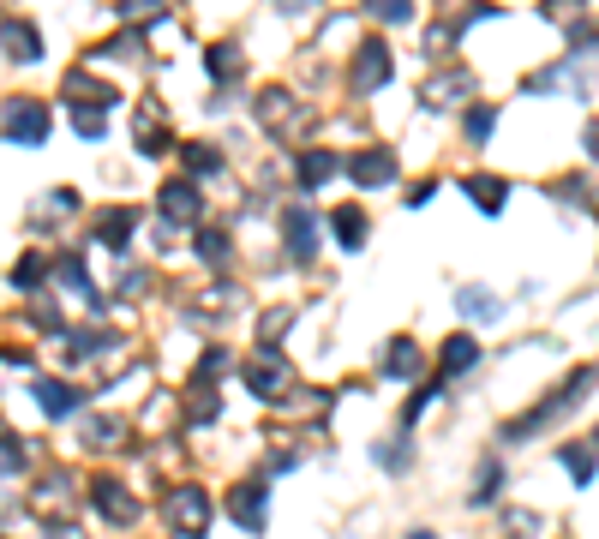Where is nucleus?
I'll return each instance as SVG.
<instances>
[{"label":"nucleus","mask_w":599,"mask_h":539,"mask_svg":"<svg viewBox=\"0 0 599 539\" xmlns=\"http://www.w3.org/2000/svg\"><path fill=\"white\" fill-rule=\"evenodd\" d=\"M594 384H599V372H594V366L570 372V378H564V384H558V390H552L546 402H534V408H528V414H522V420L510 426V438H534V432H546V426H552L558 414H570V408H576V402H582V396H588Z\"/></svg>","instance_id":"1"},{"label":"nucleus","mask_w":599,"mask_h":539,"mask_svg":"<svg viewBox=\"0 0 599 539\" xmlns=\"http://www.w3.org/2000/svg\"><path fill=\"white\" fill-rule=\"evenodd\" d=\"M228 516L246 528V534H264V516H270V498H264V480H240L228 492Z\"/></svg>","instance_id":"2"},{"label":"nucleus","mask_w":599,"mask_h":539,"mask_svg":"<svg viewBox=\"0 0 599 539\" xmlns=\"http://www.w3.org/2000/svg\"><path fill=\"white\" fill-rule=\"evenodd\" d=\"M384 78H390V48H384V36H366V42H360V54H354L348 84H354V90H378Z\"/></svg>","instance_id":"3"},{"label":"nucleus","mask_w":599,"mask_h":539,"mask_svg":"<svg viewBox=\"0 0 599 539\" xmlns=\"http://www.w3.org/2000/svg\"><path fill=\"white\" fill-rule=\"evenodd\" d=\"M162 510H168V522H174L180 534H198V528H204V516H210V498H204L198 486H174Z\"/></svg>","instance_id":"4"},{"label":"nucleus","mask_w":599,"mask_h":539,"mask_svg":"<svg viewBox=\"0 0 599 539\" xmlns=\"http://www.w3.org/2000/svg\"><path fill=\"white\" fill-rule=\"evenodd\" d=\"M6 138L12 144H42L48 138V108L42 102H12L6 108Z\"/></svg>","instance_id":"5"},{"label":"nucleus","mask_w":599,"mask_h":539,"mask_svg":"<svg viewBox=\"0 0 599 539\" xmlns=\"http://www.w3.org/2000/svg\"><path fill=\"white\" fill-rule=\"evenodd\" d=\"M348 174H354L360 186H390V180H396V150H384V144H372V150H360V156H348Z\"/></svg>","instance_id":"6"},{"label":"nucleus","mask_w":599,"mask_h":539,"mask_svg":"<svg viewBox=\"0 0 599 539\" xmlns=\"http://www.w3.org/2000/svg\"><path fill=\"white\" fill-rule=\"evenodd\" d=\"M282 234H288L294 264H312V252H318V222H312V210H306V204H294V210L282 216Z\"/></svg>","instance_id":"7"},{"label":"nucleus","mask_w":599,"mask_h":539,"mask_svg":"<svg viewBox=\"0 0 599 539\" xmlns=\"http://www.w3.org/2000/svg\"><path fill=\"white\" fill-rule=\"evenodd\" d=\"M288 360H276V354H264V360H252V372H246V384H252V396H282L288 390Z\"/></svg>","instance_id":"8"},{"label":"nucleus","mask_w":599,"mask_h":539,"mask_svg":"<svg viewBox=\"0 0 599 539\" xmlns=\"http://www.w3.org/2000/svg\"><path fill=\"white\" fill-rule=\"evenodd\" d=\"M156 204H162L168 222H192V216H198V186H192V180H168Z\"/></svg>","instance_id":"9"},{"label":"nucleus","mask_w":599,"mask_h":539,"mask_svg":"<svg viewBox=\"0 0 599 539\" xmlns=\"http://www.w3.org/2000/svg\"><path fill=\"white\" fill-rule=\"evenodd\" d=\"M90 498H96V504H102V510H108V516H114V522H120V528H126V522H132V516H138V504H132V498H126V486H120V480H114V474H102V480H96V486H90Z\"/></svg>","instance_id":"10"},{"label":"nucleus","mask_w":599,"mask_h":539,"mask_svg":"<svg viewBox=\"0 0 599 539\" xmlns=\"http://www.w3.org/2000/svg\"><path fill=\"white\" fill-rule=\"evenodd\" d=\"M132 222H138V216H132V210H102V216H96V240H102V246H114V252H120V246H126V240H132Z\"/></svg>","instance_id":"11"},{"label":"nucleus","mask_w":599,"mask_h":539,"mask_svg":"<svg viewBox=\"0 0 599 539\" xmlns=\"http://www.w3.org/2000/svg\"><path fill=\"white\" fill-rule=\"evenodd\" d=\"M474 360H480V342H474V336H450V342H444V354H438V372L450 378V372H468Z\"/></svg>","instance_id":"12"},{"label":"nucleus","mask_w":599,"mask_h":539,"mask_svg":"<svg viewBox=\"0 0 599 539\" xmlns=\"http://www.w3.org/2000/svg\"><path fill=\"white\" fill-rule=\"evenodd\" d=\"M0 42H6V54H12V60H36V54H42V48H36V30H30V24H18V18H12V24H0Z\"/></svg>","instance_id":"13"},{"label":"nucleus","mask_w":599,"mask_h":539,"mask_svg":"<svg viewBox=\"0 0 599 539\" xmlns=\"http://www.w3.org/2000/svg\"><path fill=\"white\" fill-rule=\"evenodd\" d=\"M330 228H336V240H342V246H348V252H354V246H360V240H366V216H360V210H354V204H342V210H336V216H330Z\"/></svg>","instance_id":"14"},{"label":"nucleus","mask_w":599,"mask_h":539,"mask_svg":"<svg viewBox=\"0 0 599 539\" xmlns=\"http://www.w3.org/2000/svg\"><path fill=\"white\" fill-rule=\"evenodd\" d=\"M330 174H336V156H330V150H312V156H300V186H306V192H312V186H324Z\"/></svg>","instance_id":"15"},{"label":"nucleus","mask_w":599,"mask_h":539,"mask_svg":"<svg viewBox=\"0 0 599 539\" xmlns=\"http://www.w3.org/2000/svg\"><path fill=\"white\" fill-rule=\"evenodd\" d=\"M468 198H474L480 210H504V180H498V174H474V180H468Z\"/></svg>","instance_id":"16"},{"label":"nucleus","mask_w":599,"mask_h":539,"mask_svg":"<svg viewBox=\"0 0 599 539\" xmlns=\"http://www.w3.org/2000/svg\"><path fill=\"white\" fill-rule=\"evenodd\" d=\"M414 366H420V348H414L408 336H396V342H390V354H384V372H390V378H408Z\"/></svg>","instance_id":"17"},{"label":"nucleus","mask_w":599,"mask_h":539,"mask_svg":"<svg viewBox=\"0 0 599 539\" xmlns=\"http://www.w3.org/2000/svg\"><path fill=\"white\" fill-rule=\"evenodd\" d=\"M72 402H78V390H66V384H48V378L36 384V408H42V414H66Z\"/></svg>","instance_id":"18"},{"label":"nucleus","mask_w":599,"mask_h":539,"mask_svg":"<svg viewBox=\"0 0 599 539\" xmlns=\"http://www.w3.org/2000/svg\"><path fill=\"white\" fill-rule=\"evenodd\" d=\"M240 66H246V60H240L234 42H216V48H210V72H216V78H234Z\"/></svg>","instance_id":"19"},{"label":"nucleus","mask_w":599,"mask_h":539,"mask_svg":"<svg viewBox=\"0 0 599 539\" xmlns=\"http://www.w3.org/2000/svg\"><path fill=\"white\" fill-rule=\"evenodd\" d=\"M186 408H192V420H198V426H204V420H216V408H222V402H216V384H204V378H198V390H192V402H186Z\"/></svg>","instance_id":"20"},{"label":"nucleus","mask_w":599,"mask_h":539,"mask_svg":"<svg viewBox=\"0 0 599 539\" xmlns=\"http://www.w3.org/2000/svg\"><path fill=\"white\" fill-rule=\"evenodd\" d=\"M564 468H570V480H576V486H588V480H594V456H588V450H576V444H564Z\"/></svg>","instance_id":"21"},{"label":"nucleus","mask_w":599,"mask_h":539,"mask_svg":"<svg viewBox=\"0 0 599 539\" xmlns=\"http://www.w3.org/2000/svg\"><path fill=\"white\" fill-rule=\"evenodd\" d=\"M372 6V18H384V24H402L408 12H414V0H366Z\"/></svg>","instance_id":"22"},{"label":"nucleus","mask_w":599,"mask_h":539,"mask_svg":"<svg viewBox=\"0 0 599 539\" xmlns=\"http://www.w3.org/2000/svg\"><path fill=\"white\" fill-rule=\"evenodd\" d=\"M492 126H498V114H492V108H468V138H474V144H486V132H492Z\"/></svg>","instance_id":"23"},{"label":"nucleus","mask_w":599,"mask_h":539,"mask_svg":"<svg viewBox=\"0 0 599 539\" xmlns=\"http://www.w3.org/2000/svg\"><path fill=\"white\" fill-rule=\"evenodd\" d=\"M42 270H48V264H42L36 252H30V258H18V270H12V288H36V276H42Z\"/></svg>","instance_id":"24"},{"label":"nucleus","mask_w":599,"mask_h":539,"mask_svg":"<svg viewBox=\"0 0 599 539\" xmlns=\"http://www.w3.org/2000/svg\"><path fill=\"white\" fill-rule=\"evenodd\" d=\"M462 312H468V318H498V300H492V294H474V288H468V294H462Z\"/></svg>","instance_id":"25"},{"label":"nucleus","mask_w":599,"mask_h":539,"mask_svg":"<svg viewBox=\"0 0 599 539\" xmlns=\"http://www.w3.org/2000/svg\"><path fill=\"white\" fill-rule=\"evenodd\" d=\"M498 486H504V474L486 462V468H480V486H474V504H492V498H498Z\"/></svg>","instance_id":"26"},{"label":"nucleus","mask_w":599,"mask_h":539,"mask_svg":"<svg viewBox=\"0 0 599 539\" xmlns=\"http://www.w3.org/2000/svg\"><path fill=\"white\" fill-rule=\"evenodd\" d=\"M216 162H222V156H216L210 144H192V150H186V168H198V174H216Z\"/></svg>","instance_id":"27"},{"label":"nucleus","mask_w":599,"mask_h":539,"mask_svg":"<svg viewBox=\"0 0 599 539\" xmlns=\"http://www.w3.org/2000/svg\"><path fill=\"white\" fill-rule=\"evenodd\" d=\"M198 258H210V264H222V258H228V240H222L216 228H210V234H198Z\"/></svg>","instance_id":"28"},{"label":"nucleus","mask_w":599,"mask_h":539,"mask_svg":"<svg viewBox=\"0 0 599 539\" xmlns=\"http://www.w3.org/2000/svg\"><path fill=\"white\" fill-rule=\"evenodd\" d=\"M72 126H78L84 138H102V114H90V108H72Z\"/></svg>","instance_id":"29"},{"label":"nucleus","mask_w":599,"mask_h":539,"mask_svg":"<svg viewBox=\"0 0 599 539\" xmlns=\"http://www.w3.org/2000/svg\"><path fill=\"white\" fill-rule=\"evenodd\" d=\"M282 324H294V312H270V318H264V342H276V336H282Z\"/></svg>","instance_id":"30"},{"label":"nucleus","mask_w":599,"mask_h":539,"mask_svg":"<svg viewBox=\"0 0 599 539\" xmlns=\"http://www.w3.org/2000/svg\"><path fill=\"white\" fill-rule=\"evenodd\" d=\"M60 276H66L72 288H84V264H78V258H60Z\"/></svg>","instance_id":"31"},{"label":"nucleus","mask_w":599,"mask_h":539,"mask_svg":"<svg viewBox=\"0 0 599 539\" xmlns=\"http://www.w3.org/2000/svg\"><path fill=\"white\" fill-rule=\"evenodd\" d=\"M126 12H132V18H138V12H144V18H156V12H162V0H126Z\"/></svg>","instance_id":"32"},{"label":"nucleus","mask_w":599,"mask_h":539,"mask_svg":"<svg viewBox=\"0 0 599 539\" xmlns=\"http://www.w3.org/2000/svg\"><path fill=\"white\" fill-rule=\"evenodd\" d=\"M48 539H78V528H48Z\"/></svg>","instance_id":"33"},{"label":"nucleus","mask_w":599,"mask_h":539,"mask_svg":"<svg viewBox=\"0 0 599 539\" xmlns=\"http://www.w3.org/2000/svg\"><path fill=\"white\" fill-rule=\"evenodd\" d=\"M282 6H312V0H282Z\"/></svg>","instance_id":"34"},{"label":"nucleus","mask_w":599,"mask_h":539,"mask_svg":"<svg viewBox=\"0 0 599 539\" xmlns=\"http://www.w3.org/2000/svg\"><path fill=\"white\" fill-rule=\"evenodd\" d=\"M414 539H432V534H414Z\"/></svg>","instance_id":"35"}]
</instances>
